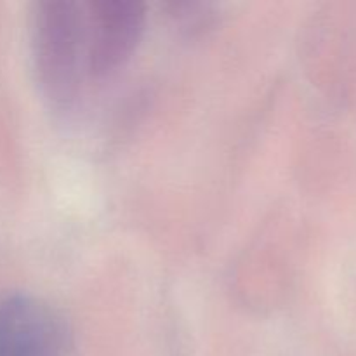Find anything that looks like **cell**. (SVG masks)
Listing matches in <instances>:
<instances>
[{"label":"cell","mask_w":356,"mask_h":356,"mask_svg":"<svg viewBox=\"0 0 356 356\" xmlns=\"http://www.w3.org/2000/svg\"><path fill=\"white\" fill-rule=\"evenodd\" d=\"M31 61L44 99L58 110L79 99L87 70L86 3L40 0L31 13Z\"/></svg>","instance_id":"cell-1"},{"label":"cell","mask_w":356,"mask_h":356,"mask_svg":"<svg viewBox=\"0 0 356 356\" xmlns=\"http://www.w3.org/2000/svg\"><path fill=\"white\" fill-rule=\"evenodd\" d=\"M87 13V70L104 79L122 68L141 42L145 6L138 0H90Z\"/></svg>","instance_id":"cell-3"},{"label":"cell","mask_w":356,"mask_h":356,"mask_svg":"<svg viewBox=\"0 0 356 356\" xmlns=\"http://www.w3.org/2000/svg\"><path fill=\"white\" fill-rule=\"evenodd\" d=\"M72 332L61 313L31 294L0 299V356H70Z\"/></svg>","instance_id":"cell-2"}]
</instances>
